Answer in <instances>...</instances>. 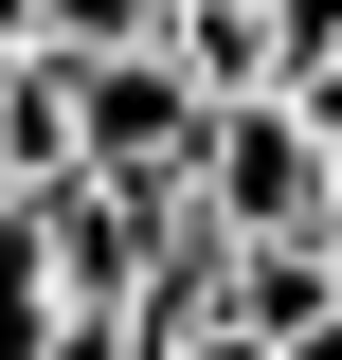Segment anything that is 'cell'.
<instances>
[{"mask_svg": "<svg viewBox=\"0 0 342 360\" xmlns=\"http://www.w3.org/2000/svg\"><path fill=\"white\" fill-rule=\"evenodd\" d=\"M216 324L234 342H289V324H342V270L306 234H253V252H216Z\"/></svg>", "mask_w": 342, "mask_h": 360, "instance_id": "cell-1", "label": "cell"}, {"mask_svg": "<svg viewBox=\"0 0 342 360\" xmlns=\"http://www.w3.org/2000/svg\"><path fill=\"white\" fill-rule=\"evenodd\" d=\"M253 18H270V90L342 72V0H253Z\"/></svg>", "mask_w": 342, "mask_h": 360, "instance_id": "cell-2", "label": "cell"}, {"mask_svg": "<svg viewBox=\"0 0 342 360\" xmlns=\"http://www.w3.org/2000/svg\"><path fill=\"white\" fill-rule=\"evenodd\" d=\"M37 360H144V342H127V307H54V324H37Z\"/></svg>", "mask_w": 342, "mask_h": 360, "instance_id": "cell-3", "label": "cell"}, {"mask_svg": "<svg viewBox=\"0 0 342 360\" xmlns=\"http://www.w3.org/2000/svg\"><path fill=\"white\" fill-rule=\"evenodd\" d=\"M306 252H324V270H342V162H324V180H306Z\"/></svg>", "mask_w": 342, "mask_h": 360, "instance_id": "cell-4", "label": "cell"}]
</instances>
